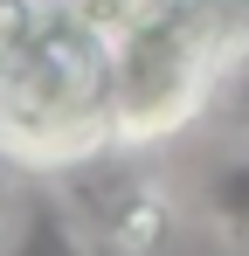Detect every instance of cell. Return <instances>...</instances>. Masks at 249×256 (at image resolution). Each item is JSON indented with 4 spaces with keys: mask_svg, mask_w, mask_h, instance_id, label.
Segmentation results:
<instances>
[{
    "mask_svg": "<svg viewBox=\"0 0 249 256\" xmlns=\"http://www.w3.org/2000/svg\"><path fill=\"white\" fill-rule=\"evenodd\" d=\"M118 42L56 0L35 35L0 48V152L28 166H76L111 152Z\"/></svg>",
    "mask_w": 249,
    "mask_h": 256,
    "instance_id": "1",
    "label": "cell"
},
{
    "mask_svg": "<svg viewBox=\"0 0 249 256\" xmlns=\"http://www.w3.org/2000/svg\"><path fill=\"white\" fill-rule=\"evenodd\" d=\"M208 214L222 222L228 242H242V250H249V160L214 166V180H208Z\"/></svg>",
    "mask_w": 249,
    "mask_h": 256,
    "instance_id": "4",
    "label": "cell"
},
{
    "mask_svg": "<svg viewBox=\"0 0 249 256\" xmlns=\"http://www.w3.org/2000/svg\"><path fill=\"white\" fill-rule=\"evenodd\" d=\"M83 208H90V228H97V242L111 256H160L173 242V201H166L160 180H146V173H118V180H97L90 194H83Z\"/></svg>",
    "mask_w": 249,
    "mask_h": 256,
    "instance_id": "3",
    "label": "cell"
},
{
    "mask_svg": "<svg viewBox=\"0 0 249 256\" xmlns=\"http://www.w3.org/2000/svg\"><path fill=\"white\" fill-rule=\"evenodd\" d=\"M0 256H21V228H14V208L0 201Z\"/></svg>",
    "mask_w": 249,
    "mask_h": 256,
    "instance_id": "5",
    "label": "cell"
},
{
    "mask_svg": "<svg viewBox=\"0 0 249 256\" xmlns=\"http://www.w3.org/2000/svg\"><path fill=\"white\" fill-rule=\"evenodd\" d=\"M249 56V0H160L118 42L111 152L173 138Z\"/></svg>",
    "mask_w": 249,
    "mask_h": 256,
    "instance_id": "2",
    "label": "cell"
}]
</instances>
